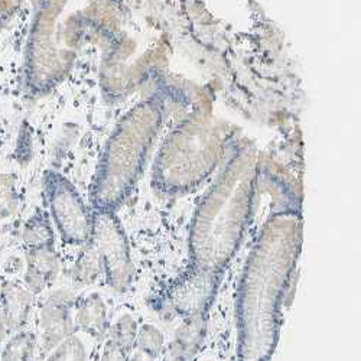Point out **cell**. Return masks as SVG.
I'll use <instances>...</instances> for the list:
<instances>
[{"instance_id": "cell-23", "label": "cell", "mask_w": 361, "mask_h": 361, "mask_svg": "<svg viewBox=\"0 0 361 361\" xmlns=\"http://www.w3.org/2000/svg\"><path fill=\"white\" fill-rule=\"evenodd\" d=\"M200 361H216V360H213V358H202V360H200Z\"/></svg>"}, {"instance_id": "cell-2", "label": "cell", "mask_w": 361, "mask_h": 361, "mask_svg": "<svg viewBox=\"0 0 361 361\" xmlns=\"http://www.w3.org/2000/svg\"><path fill=\"white\" fill-rule=\"evenodd\" d=\"M257 175L255 146L231 147L223 171L191 221L190 256L194 267L223 274L233 260L250 223Z\"/></svg>"}, {"instance_id": "cell-1", "label": "cell", "mask_w": 361, "mask_h": 361, "mask_svg": "<svg viewBox=\"0 0 361 361\" xmlns=\"http://www.w3.org/2000/svg\"><path fill=\"white\" fill-rule=\"evenodd\" d=\"M302 245L299 209H283L263 224L237 292L238 361H270L276 350L282 307Z\"/></svg>"}, {"instance_id": "cell-7", "label": "cell", "mask_w": 361, "mask_h": 361, "mask_svg": "<svg viewBox=\"0 0 361 361\" xmlns=\"http://www.w3.org/2000/svg\"><path fill=\"white\" fill-rule=\"evenodd\" d=\"M45 194L63 242L74 247L85 246L92 237L93 213H90L75 187L61 173L49 171L45 175Z\"/></svg>"}, {"instance_id": "cell-9", "label": "cell", "mask_w": 361, "mask_h": 361, "mask_svg": "<svg viewBox=\"0 0 361 361\" xmlns=\"http://www.w3.org/2000/svg\"><path fill=\"white\" fill-rule=\"evenodd\" d=\"M77 296L68 289L49 292L38 311V351L47 355L75 331L74 305Z\"/></svg>"}, {"instance_id": "cell-12", "label": "cell", "mask_w": 361, "mask_h": 361, "mask_svg": "<svg viewBox=\"0 0 361 361\" xmlns=\"http://www.w3.org/2000/svg\"><path fill=\"white\" fill-rule=\"evenodd\" d=\"M61 262L54 246L26 249V264L23 272V285L31 293H44L58 278Z\"/></svg>"}, {"instance_id": "cell-19", "label": "cell", "mask_w": 361, "mask_h": 361, "mask_svg": "<svg viewBox=\"0 0 361 361\" xmlns=\"http://www.w3.org/2000/svg\"><path fill=\"white\" fill-rule=\"evenodd\" d=\"M135 348L136 351L147 357L150 361H154L159 358L165 351V336L154 324L139 325Z\"/></svg>"}, {"instance_id": "cell-20", "label": "cell", "mask_w": 361, "mask_h": 361, "mask_svg": "<svg viewBox=\"0 0 361 361\" xmlns=\"http://www.w3.org/2000/svg\"><path fill=\"white\" fill-rule=\"evenodd\" d=\"M19 207L16 180L12 173H0V221L12 217Z\"/></svg>"}, {"instance_id": "cell-6", "label": "cell", "mask_w": 361, "mask_h": 361, "mask_svg": "<svg viewBox=\"0 0 361 361\" xmlns=\"http://www.w3.org/2000/svg\"><path fill=\"white\" fill-rule=\"evenodd\" d=\"M92 242L102 259L103 276L111 290L125 293L133 283L135 264L126 233L113 212H93Z\"/></svg>"}, {"instance_id": "cell-3", "label": "cell", "mask_w": 361, "mask_h": 361, "mask_svg": "<svg viewBox=\"0 0 361 361\" xmlns=\"http://www.w3.org/2000/svg\"><path fill=\"white\" fill-rule=\"evenodd\" d=\"M162 104L149 99L129 110L111 132L92 190L96 212H116L136 180L162 125Z\"/></svg>"}, {"instance_id": "cell-10", "label": "cell", "mask_w": 361, "mask_h": 361, "mask_svg": "<svg viewBox=\"0 0 361 361\" xmlns=\"http://www.w3.org/2000/svg\"><path fill=\"white\" fill-rule=\"evenodd\" d=\"M75 331L87 334L96 343L107 338L110 317L106 298L100 292H90L77 298L74 305Z\"/></svg>"}, {"instance_id": "cell-14", "label": "cell", "mask_w": 361, "mask_h": 361, "mask_svg": "<svg viewBox=\"0 0 361 361\" xmlns=\"http://www.w3.org/2000/svg\"><path fill=\"white\" fill-rule=\"evenodd\" d=\"M96 341L81 331H74L71 336L55 345L44 361H88L92 357Z\"/></svg>"}, {"instance_id": "cell-8", "label": "cell", "mask_w": 361, "mask_h": 361, "mask_svg": "<svg viewBox=\"0 0 361 361\" xmlns=\"http://www.w3.org/2000/svg\"><path fill=\"white\" fill-rule=\"evenodd\" d=\"M221 274L192 269L178 279L161 298L159 310L168 319H188L207 315L220 285Z\"/></svg>"}, {"instance_id": "cell-4", "label": "cell", "mask_w": 361, "mask_h": 361, "mask_svg": "<svg viewBox=\"0 0 361 361\" xmlns=\"http://www.w3.org/2000/svg\"><path fill=\"white\" fill-rule=\"evenodd\" d=\"M233 147L228 129L209 114H194L164 140L152 183L168 195L190 192L212 175Z\"/></svg>"}, {"instance_id": "cell-15", "label": "cell", "mask_w": 361, "mask_h": 361, "mask_svg": "<svg viewBox=\"0 0 361 361\" xmlns=\"http://www.w3.org/2000/svg\"><path fill=\"white\" fill-rule=\"evenodd\" d=\"M103 275L102 259L92 242L81 247V253L71 269V281L80 288L94 285Z\"/></svg>"}, {"instance_id": "cell-21", "label": "cell", "mask_w": 361, "mask_h": 361, "mask_svg": "<svg viewBox=\"0 0 361 361\" xmlns=\"http://www.w3.org/2000/svg\"><path fill=\"white\" fill-rule=\"evenodd\" d=\"M130 353L120 348L117 344H114L111 340H106L103 345V351L100 355V361H128Z\"/></svg>"}, {"instance_id": "cell-5", "label": "cell", "mask_w": 361, "mask_h": 361, "mask_svg": "<svg viewBox=\"0 0 361 361\" xmlns=\"http://www.w3.org/2000/svg\"><path fill=\"white\" fill-rule=\"evenodd\" d=\"M66 0H48L38 13L27 45L26 77L35 93H45L63 78L70 67L71 52L63 48L59 15Z\"/></svg>"}, {"instance_id": "cell-18", "label": "cell", "mask_w": 361, "mask_h": 361, "mask_svg": "<svg viewBox=\"0 0 361 361\" xmlns=\"http://www.w3.org/2000/svg\"><path fill=\"white\" fill-rule=\"evenodd\" d=\"M137 333L139 322L136 315L129 311H123L114 318L113 322H110L107 338L117 344L120 348L132 353V350H135Z\"/></svg>"}, {"instance_id": "cell-17", "label": "cell", "mask_w": 361, "mask_h": 361, "mask_svg": "<svg viewBox=\"0 0 361 361\" xmlns=\"http://www.w3.org/2000/svg\"><path fill=\"white\" fill-rule=\"evenodd\" d=\"M22 242L26 249L54 246L55 234L48 214L37 212L26 220L22 228Z\"/></svg>"}, {"instance_id": "cell-13", "label": "cell", "mask_w": 361, "mask_h": 361, "mask_svg": "<svg viewBox=\"0 0 361 361\" xmlns=\"http://www.w3.org/2000/svg\"><path fill=\"white\" fill-rule=\"evenodd\" d=\"M207 334V315L188 318L175 329L169 344L171 361H194Z\"/></svg>"}, {"instance_id": "cell-22", "label": "cell", "mask_w": 361, "mask_h": 361, "mask_svg": "<svg viewBox=\"0 0 361 361\" xmlns=\"http://www.w3.org/2000/svg\"><path fill=\"white\" fill-rule=\"evenodd\" d=\"M128 361H150L147 357H145L142 353L139 351H135L133 354L130 353L129 357H128Z\"/></svg>"}, {"instance_id": "cell-16", "label": "cell", "mask_w": 361, "mask_h": 361, "mask_svg": "<svg viewBox=\"0 0 361 361\" xmlns=\"http://www.w3.org/2000/svg\"><path fill=\"white\" fill-rule=\"evenodd\" d=\"M38 338L31 329H20L6 338L0 348V361H35Z\"/></svg>"}, {"instance_id": "cell-11", "label": "cell", "mask_w": 361, "mask_h": 361, "mask_svg": "<svg viewBox=\"0 0 361 361\" xmlns=\"http://www.w3.org/2000/svg\"><path fill=\"white\" fill-rule=\"evenodd\" d=\"M34 295L18 281H5L0 286V319L9 334L25 328L31 318Z\"/></svg>"}]
</instances>
